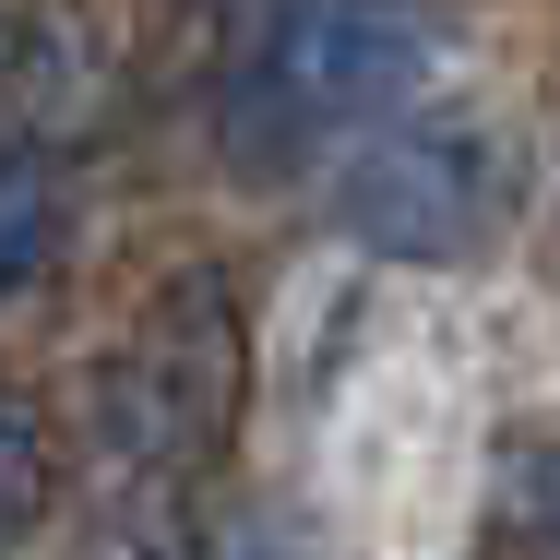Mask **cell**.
Segmentation results:
<instances>
[{"mask_svg": "<svg viewBox=\"0 0 560 560\" xmlns=\"http://www.w3.org/2000/svg\"><path fill=\"white\" fill-rule=\"evenodd\" d=\"M238 406H250V335H238V299H226V275H167L143 311H131V335L108 346V370H96V430L108 453L143 477V489H167V477H203L226 442H238Z\"/></svg>", "mask_w": 560, "mask_h": 560, "instance_id": "obj_1", "label": "cell"}, {"mask_svg": "<svg viewBox=\"0 0 560 560\" xmlns=\"http://www.w3.org/2000/svg\"><path fill=\"white\" fill-rule=\"evenodd\" d=\"M418 84V0H287L226 84V155L238 167H299L358 119H382Z\"/></svg>", "mask_w": 560, "mask_h": 560, "instance_id": "obj_2", "label": "cell"}, {"mask_svg": "<svg viewBox=\"0 0 560 560\" xmlns=\"http://www.w3.org/2000/svg\"><path fill=\"white\" fill-rule=\"evenodd\" d=\"M335 215L358 250H394V262H465L489 250L513 215V167L477 119H406V131H370L346 155Z\"/></svg>", "mask_w": 560, "mask_h": 560, "instance_id": "obj_3", "label": "cell"}, {"mask_svg": "<svg viewBox=\"0 0 560 560\" xmlns=\"http://www.w3.org/2000/svg\"><path fill=\"white\" fill-rule=\"evenodd\" d=\"M48 238H60V167H48V143L0 131V299L48 262Z\"/></svg>", "mask_w": 560, "mask_h": 560, "instance_id": "obj_4", "label": "cell"}, {"mask_svg": "<svg viewBox=\"0 0 560 560\" xmlns=\"http://www.w3.org/2000/svg\"><path fill=\"white\" fill-rule=\"evenodd\" d=\"M48 489H60V442H48L36 394H12V382H0V549L48 513Z\"/></svg>", "mask_w": 560, "mask_h": 560, "instance_id": "obj_5", "label": "cell"}, {"mask_svg": "<svg viewBox=\"0 0 560 560\" xmlns=\"http://www.w3.org/2000/svg\"><path fill=\"white\" fill-rule=\"evenodd\" d=\"M84 560H203V549H191V525L167 513V489H131V501H108V525H96Z\"/></svg>", "mask_w": 560, "mask_h": 560, "instance_id": "obj_6", "label": "cell"}, {"mask_svg": "<svg viewBox=\"0 0 560 560\" xmlns=\"http://www.w3.org/2000/svg\"><path fill=\"white\" fill-rule=\"evenodd\" d=\"M501 513H513V549L525 560H560V442L513 465V501H501Z\"/></svg>", "mask_w": 560, "mask_h": 560, "instance_id": "obj_7", "label": "cell"}, {"mask_svg": "<svg viewBox=\"0 0 560 560\" xmlns=\"http://www.w3.org/2000/svg\"><path fill=\"white\" fill-rule=\"evenodd\" d=\"M203 560H299V549H287V525H226Z\"/></svg>", "mask_w": 560, "mask_h": 560, "instance_id": "obj_8", "label": "cell"}, {"mask_svg": "<svg viewBox=\"0 0 560 560\" xmlns=\"http://www.w3.org/2000/svg\"><path fill=\"white\" fill-rule=\"evenodd\" d=\"M0 84H24V0H0Z\"/></svg>", "mask_w": 560, "mask_h": 560, "instance_id": "obj_9", "label": "cell"}]
</instances>
